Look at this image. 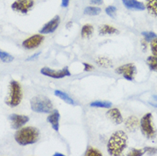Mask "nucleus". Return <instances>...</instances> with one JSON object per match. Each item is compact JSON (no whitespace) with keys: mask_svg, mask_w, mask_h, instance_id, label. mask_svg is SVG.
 <instances>
[{"mask_svg":"<svg viewBox=\"0 0 157 156\" xmlns=\"http://www.w3.org/2000/svg\"><path fill=\"white\" fill-rule=\"evenodd\" d=\"M86 156H101L102 154L100 151H98V149L94 148H89L86 152Z\"/></svg>","mask_w":157,"mask_h":156,"instance_id":"bb28decb","label":"nucleus"},{"mask_svg":"<svg viewBox=\"0 0 157 156\" xmlns=\"http://www.w3.org/2000/svg\"><path fill=\"white\" fill-rule=\"evenodd\" d=\"M118 30L116 28H113L112 26L109 25H102L99 29V33L101 35H106V34H114L117 33Z\"/></svg>","mask_w":157,"mask_h":156,"instance_id":"a211bd4d","label":"nucleus"},{"mask_svg":"<svg viewBox=\"0 0 157 156\" xmlns=\"http://www.w3.org/2000/svg\"><path fill=\"white\" fill-rule=\"evenodd\" d=\"M40 55V52L39 53H36V54H34L33 55H32V56H30L29 58L27 59V61H30V60H33V59H35L36 57H38L39 55Z\"/></svg>","mask_w":157,"mask_h":156,"instance_id":"72a5a7b5","label":"nucleus"},{"mask_svg":"<svg viewBox=\"0 0 157 156\" xmlns=\"http://www.w3.org/2000/svg\"><path fill=\"white\" fill-rule=\"evenodd\" d=\"M150 49H151V52L154 55L157 56V37L155 38L153 40H151L150 43Z\"/></svg>","mask_w":157,"mask_h":156,"instance_id":"c85d7f7f","label":"nucleus"},{"mask_svg":"<svg viewBox=\"0 0 157 156\" xmlns=\"http://www.w3.org/2000/svg\"><path fill=\"white\" fill-rule=\"evenodd\" d=\"M70 0H62V7H67Z\"/></svg>","mask_w":157,"mask_h":156,"instance_id":"473e14b6","label":"nucleus"},{"mask_svg":"<svg viewBox=\"0 0 157 156\" xmlns=\"http://www.w3.org/2000/svg\"><path fill=\"white\" fill-rule=\"evenodd\" d=\"M116 11H117V10L116 8L114 7V6H112V5H110V6H108L105 10V12H106V14L110 17H115L116 16Z\"/></svg>","mask_w":157,"mask_h":156,"instance_id":"a878e982","label":"nucleus"},{"mask_svg":"<svg viewBox=\"0 0 157 156\" xmlns=\"http://www.w3.org/2000/svg\"><path fill=\"white\" fill-rule=\"evenodd\" d=\"M44 36L40 34H35L33 35L30 38H28L26 40H24L22 43V46L27 49V50H33L35 49L37 47H39L42 42L44 41Z\"/></svg>","mask_w":157,"mask_h":156,"instance_id":"1a4fd4ad","label":"nucleus"},{"mask_svg":"<svg viewBox=\"0 0 157 156\" xmlns=\"http://www.w3.org/2000/svg\"><path fill=\"white\" fill-rule=\"evenodd\" d=\"M141 34L144 36L146 41H151L157 37V35L154 32H143Z\"/></svg>","mask_w":157,"mask_h":156,"instance_id":"393cba45","label":"nucleus"},{"mask_svg":"<svg viewBox=\"0 0 157 156\" xmlns=\"http://www.w3.org/2000/svg\"><path fill=\"white\" fill-rule=\"evenodd\" d=\"M34 5V0H16L11 5L14 11L21 14H27Z\"/></svg>","mask_w":157,"mask_h":156,"instance_id":"6e6552de","label":"nucleus"},{"mask_svg":"<svg viewBox=\"0 0 157 156\" xmlns=\"http://www.w3.org/2000/svg\"><path fill=\"white\" fill-rule=\"evenodd\" d=\"M31 108L36 113H50L53 108V104L46 97L37 96L31 100Z\"/></svg>","mask_w":157,"mask_h":156,"instance_id":"7ed1b4c3","label":"nucleus"},{"mask_svg":"<svg viewBox=\"0 0 157 156\" xmlns=\"http://www.w3.org/2000/svg\"><path fill=\"white\" fill-rule=\"evenodd\" d=\"M84 13L87 16H98L101 13V9L95 6H89L85 9Z\"/></svg>","mask_w":157,"mask_h":156,"instance_id":"4be33fe9","label":"nucleus"},{"mask_svg":"<svg viewBox=\"0 0 157 156\" xmlns=\"http://www.w3.org/2000/svg\"><path fill=\"white\" fill-rule=\"evenodd\" d=\"M92 32H93V27L90 24H86V25L83 26L82 29H81V37L88 38L91 35Z\"/></svg>","mask_w":157,"mask_h":156,"instance_id":"5701e85b","label":"nucleus"},{"mask_svg":"<svg viewBox=\"0 0 157 156\" xmlns=\"http://www.w3.org/2000/svg\"><path fill=\"white\" fill-rule=\"evenodd\" d=\"M149 103L153 106V107L157 108V96H153V97H152V99H151V101H149Z\"/></svg>","mask_w":157,"mask_h":156,"instance_id":"2f4dec72","label":"nucleus"},{"mask_svg":"<svg viewBox=\"0 0 157 156\" xmlns=\"http://www.w3.org/2000/svg\"><path fill=\"white\" fill-rule=\"evenodd\" d=\"M144 149H137V148H134L132 150H131L129 153H128V156H140L144 154Z\"/></svg>","mask_w":157,"mask_h":156,"instance_id":"cd10ccee","label":"nucleus"},{"mask_svg":"<svg viewBox=\"0 0 157 156\" xmlns=\"http://www.w3.org/2000/svg\"><path fill=\"white\" fill-rule=\"evenodd\" d=\"M125 125H126V128L129 131H135L137 129V127H138L139 120L135 116H130L129 118L126 119V122H125Z\"/></svg>","mask_w":157,"mask_h":156,"instance_id":"2eb2a0df","label":"nucleus"},{"mask_svg":"<svg viewBox=\"0 0 157 156\" xmlns=\"http://www.w3.org/2000/svg\"><path fill=\"white\" fill-rule=\"evenodd\" d=\"M0 60L4 63H11L12 61L14 60V57L11 55H10L9 53L3 51L2 50H0Z\"/></svg>","mask_w":157,"mask_h":156,"instance_id":"b1692460","label":"nucleus"},{"mask_svg":"<svg viewBox=\"0 0 157 156\" xmlns=\"http://www.w3.org/2000/svg\"><path fill=\"white\" fill-rule=\"evenodd\" d=\"M108 117L111 120H113L115 124H121L123 122V117H122L121 111L118 108H112L107 113Z\"/></svg>","mask_w":157,"mask_h":156,"instance_id":"4468645a","label":"nucleus"},{"mask_svg":"<svg viewBox=\"0 0 157 156\" xmlns=\"http://www.w3.org/2000/svg\"><path fill=\"white\" fill-rule=\"evenodd\" d=\"M115 73L122 75L127 80L132 81V80H133L134 77L137 74V68L134 64L128 63V64H124V65L117 67L115 69Z\"/></svg>","mask_w":157,"mask_h":156,"instance_id":"423d86ee","label":"nucleus"},{"mask_svg":"<svg viewBox=\"0 0 157 156\" xmlns=\"http://www.w3.org/2000/svg\"><path fill=\"white\" fill-rule=\"evenodd\" d=\"M83 65H84V70L86 71V72H89V71L93 69V67L91 66L90 64H89V63H83Z\"/></svg>","mask_w":157,"mask_h":156,"instance_id":"7c9ffc66","label":"nucleus"},{"mask_svg":"<svg viewBox=\"0 0 157 156\" xmlns=\"http://www.w3.org/2000/svg\"><path fill=\"white\" fill-rule=\"evenodd\" d=\"M147 64L149 69L155 72H157V56L156 55H150L147 58Z\"/></svg>","mask_w":157,"mask_h":156,"instance_id":"aec40b11","label":"nucleus"},{"mask_svg":"<svg viewBox=\"0 0 157 156\" xmlns=\"http://www.w3.org/2000/svg\"><path fill=\"white\" fill-rule=\"evenodd\" d=\"M54 155H55V156H56V155H62V156H63V154H58V153H56Z\"/></svg>","mask_w":157,"mask_h":156,"instance_id":"c9c22d12","label":"nucleus"},{"mask_svg":"<svg viewBox=\"0 0 157 156\" xmlns=\"http://www.w3.org/2000/svg\"><path fill=\"white\" fill-rule=\"evenodd\" d=\"M90 107L93 108H109L112 106L110 101H95L90 104Z\"/></svg>","mask_w":157,"mask_h":156,"instance_id":"412c9836","label":"nucleus"},{"mask_svg":"<svg viewBox=\"0 0 157 156\" xmlns=\"http://www.w3.org/2000/svg\"><path fill=\"white\" fill-rule=\"evenodd\" d=\"M124 6L128 10H144L145 4L137 0H122Z\"/></svg>","mask_w":157,"mask_h":156,"instance_id":"f8f14e48","label":"nucleus"},{"mask_svg":"<svg viewBox=\"0 0 157 156\" xmlns=\"http://www.w3.org/2000/svg\"><path fill=\"white\" fill-rule=\"evenodd\" d=\"M39 131L38 129L32 126H28L20 129L15 135L16 143L21 146L33 144L39 140Z\"/></svg>","mask_w":157,"mask_h":156,"instance_id":"f03ea898","label":"nucleus"},{"mask_svg":"<svg viewBox=\"0 0 157 156\" xmlns=\"http://www.w3.org/2000/svg\"><path fill=\"white\" fill-rule=\"evenodd\" d=\"M22 100V90L20 84L16 80H12L10 84V94L6 101V104L10 107H16Z\"/></svg>","mask_w":157,"mask_h":156,"instance_id":"20e7f679","label":"nucleus"},{"mask_svg":"<svg viewBox=\"0 0 157 156\" xmlns=\"http://www.w3.org/2000/svg\"><path fill=\"white\" fill-rule=\"evenodd\" d=\"M96 63L102 67H112V62L111 60L106 57H98L96 59Z\"/></svg>","mask_w":157,"mask_h":156,"instance_id":"6ab92c4d","label":"nucleus"},{"mask_svg":"<svg viewBox=\"0 0 157 156\" xmlns=\"http://www.w3.org/2000/svg\"><path fill=\"white\" fill-rule=\"evenodd\" d=\"M144 153H147V154H155L157 153V149L156 148H149V147H147V148H144Z\"/></svg>","mask_w":157,"mask_h":156,"instance_id":"c756f323","label":"nucleus"},{"mask_svg":"<svg viewBox=\"0 0 157 156\" xmlns=\"http://www.w3.org/2000/svg\"><path fill=\"white\" fill-rule=\"evenodd\" d=\"M10 120L11 121V125L14 129H19L26 125L29 120V118L26 115H21L13 113L10 116Z\"/></svg>","mask_w":157,"mask_h":156,"instance_id":"9d476101","label":"nucleus"},{"mask_svg":"<svg viewBox=\"0 0 157 156\" xmlns=\"http://www.w3.org/2000/svg\"><path fill=\"white\" fill-rule=\"evenodd\" d=\"M127 135L123 131H117L112 134L108 142L107 148L110 155H121L127 146Z\"/></svg>","mask_w":157,"mask_h":156,"instance_id":"f257e3e1","label":"nucleus"},{"mask_svg":"<svg viewBox=\"0 0 157 156\" xmlns=\"http://www.w3.org/2000/svg\"><path fill=\"white\" fill-rule=\"evenodd\" d=\"M145 8L149 14L157 17V0H146Z\"/></svg>","mask_w":157,"mask_h":156,"instance_id":"dca6fc26","label":"nucleus"},{"mask_svg":"<svg viewBox=\"0 0 157 156\" xmlns=\"http://www.w3.org/2000/svg\"><path fill=\"white\" fill-rule=\"evenodd\" d=\"M59 24H60V16H55L53 19H51L50 21H48L47 23L44 26L43 28L40 30V33L42 34H49L53 32H55L56 28H58Z\"/></svg>","mask_w":157,"mask_h":156,"instance_id":"9b49d317","label":"nucleus"},{"mask_svg":"<svg viewBox=\"0 0 157 156\" xmlns=\"http://www.w3.org/2000/svg\"><path fill=\"white\" fill-rule=\"evenodd\" d=\"M55 95L57 97L61 98L63 101H64L65 102H67V103H68V104H70V105H75V101L72 99V98L67 95V94H66L65 92H63V91H62V90H55Z\"/></svg>","mask_w":157,"mask_h":156,"instance_id":"f3484780","label":"nucleus"},{"mask_svg":"<svg viewBox=\"0 0 157 156\" xmlns=\"http://www.w3.org/2000/svg\"><path fill=\"white\" fill-rule=\"evenodd\" d=\"M102 0H90V3L94 4H102Z\"/></svg>","mask_w":157,"mask_h":156,"instance_id":"f704fd0d","label":"nucleus"},{"mask_svg":"<svg viewBox=\"0 0 157 156\" xmlns=\"http://www.w3.org/2000/svg\"><path fill=\"white\" fill-rule=\"evenodd\" d=\"M48 122L51 125V127L55 130L56 131H59V120H60V113L58 110H53L51 114L47 118Z\"/></svg>","mask_w":157,"mask_h":156,"instance_id":"ddd939ff","label":"nucleus"},{"mask_svg":"<svg viewBox=\"0 0 157 156\" xmlns=\"http://www.w3.org/2000/svg\"><path fill=\"white\" fill-rule=\"evenodd\" d=\"M140 128L143 135L149 139H154L156 136V131L152 122V114L150 113L144 115L140 120Z\"/></svg>","mask_w":157,"mask_h":156,"instance_id":"39448f33","label":"nucleus"},{"mask_svg":"<svg viewBox=\"0 0 157 156\" xmlns=\"http://www.w3.org/2000/svg\"><path fill=\"white\" fill-rule=\"evenodd\" d=\"M40 73L44 75V76H47V77H50V78H63L64 77H67V76H70L71 73L68 70L67 67H64L61 70H55V69H51L49 67H43L41 68L40 70Z\"/></svg>","mask_w":157,"mask_h":156,"instance_id":"0eeeda50","label":"nucleus"}]
</instances>
